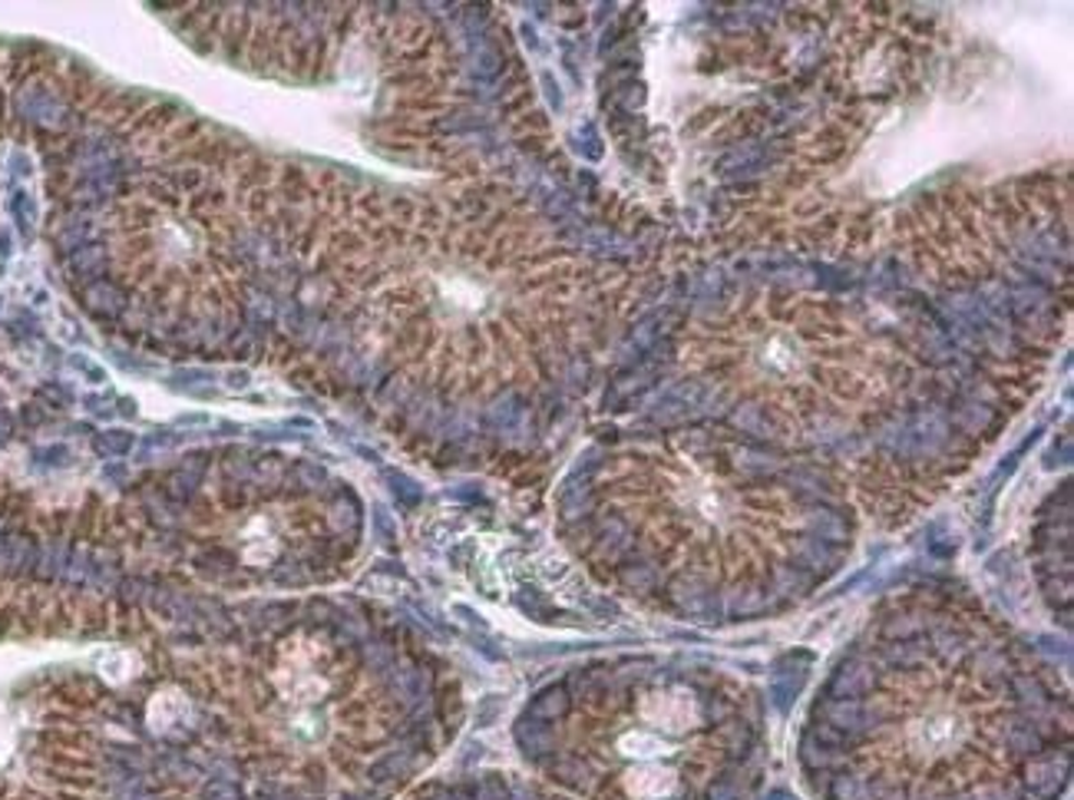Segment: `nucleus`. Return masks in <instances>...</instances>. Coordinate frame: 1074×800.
<instances>
[{"mask_svg": "<svg viewBox=\"0 0 1074 800\" xmlns=\"http://www.w3.org/2000/svg\"><path fill=\"white\" fill-rule=\"evenodd\" d=\"M1067 487H1061L1041 520L1035 526V562H1038V583L1051 612L1067 625V602H1071V506Z\"/></svg>", "mask_w": 1074, "mask_h": 800, "instance_id": "8", "label": "nucleus"}, {"mask_svg": "<svg viewBox=\"0 0 1074 800\" xmlns=\"http://www.w3.org/2000/svg\"><path fill=\"white\" fill-rule=\"evenodd\" d=\"M860 510L830 470L711 420L588 450L556 526L585 573L691 625H748L810 602L850 562Z\"/></svg>", "mask_w": 1074, "mask_h": 800, "instance_id": "5", "label": "nucleus"}, {"mask_svg": "<svg viewBox=\"0 0 1074 800\" xmlns=\"http://www.w3.org/2000/svg\"><path fill=\"white\" fill-rule=\"evenodd\" d=\"M140 506L169 565L225 596L327 589L365 546L350 483L285 453L199 456L146 487Z\"/></svg>", "mask_w": 1074, "mask_h": 800, "instance_id": "7", "label": "nucleus"}, {"mask_svg": "<svg viewBox=\"0 0 1074 800\" xmlns=\"http://www.w3.org/2000/svg\"><path fill=\"white\" fill-rule=\"evenodd\" d=\"M526 767L572 800H751L771 767L757 689L678 655L582 661L520 712Z\"/></svg>", "mask_w": 1074, "mask_h": 800, "instance_id": "6", "label": "nucleus"}, {"mask_svg": "<svg viewBox=\"0 0 1074 800\" xmlns=\"http://www.w3.org/2000/svg\"><path fill=\"white\" fill-rule=\"evenodd\" d=\"M460 721L450 661L334 596L222 612L169 655L150 705L179 800H401Z\"/></svg>", "mask_w": 1074, "mask_h": 800, "instance_id": "2", "label": "nucleus"}, {"mask_svg": "<svg viewBox=\"0 0 1074 800\" xmlns=\"http://www.w3.org/2000/svg\"><path fill=\"white\" fill-rule=\"evenodd\" d=\"M797 771L813 800H1061L1071 695L979 596L916 583L826 668Z\"/></svg>", "mask_w": 1074, "mask_h": 800, "instance_id": "4", "label": "nucleus"}, {"mask_svg": "<svg viewBox=\"0 0 1074 800\" xmlns=\"http://www.w3.org/2000/svg\"><path fill=\"white\" fill-rule=\"evenodd\" d=\"M401 800H572L539 777L513 771H480L417 784Z\"/></svg>", "mask_w": 1074, "mask_h": 800, "instance_id": "9", "label": "nucleus"}, {"mask_svg": "<svg viewBox=\"0 0 1074 800\" xmlns=\"http://www.w3.org/2000/svg\"><path fill=\"white\" fill-rule=\"evenodd\" d=\"M321 305L381 381L374 407L427 461L536 470L635 305L632 272L490 182L427 192L305 176Z\"/></svg>", "mask_w": 1074, "mask_h": 800, "instance_id": "1", "label": "nucleus"}, {"mask_svg": "<svg viewBox=\"0 0 1074 800\" xmlns=\"http://www.w3.org/2000/svg\"><path fill=\"white\" fill-rule=\"evenodd\" d=\"M711 420L830 470L860 516L899 526L932 506L1005 430L1015 401L948 381L912 321L860 298L741 288L678 341Z\"/></svg>", "mask_w": 1074, "mask_h": 800, "instance_id": "3", "label": "nucleus"}]
</instances>
